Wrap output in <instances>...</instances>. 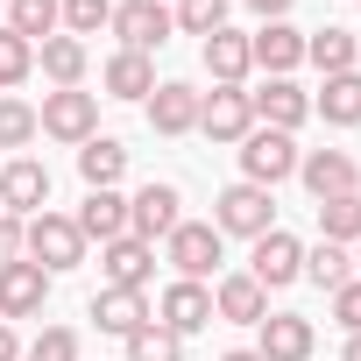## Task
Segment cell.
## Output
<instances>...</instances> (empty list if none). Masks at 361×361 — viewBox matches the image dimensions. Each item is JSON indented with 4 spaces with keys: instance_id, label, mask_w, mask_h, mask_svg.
<instances>
[{
    "instance_id": "cell-1",
    "label": "cell",
    "mask_w": 361,
    "mask_h": 361,
    "mask_svg": "<svg viewBox=\"0 0 361 361\" xmlns=\"http://www.w3.org/2000/svg\"><path fill=\"white\" fill-rule=\"evenodd\" d=\"M22 255H29V262H43L50 276H64V269H78V262H85V234H78V220H71V213H50V206H43V213L22 227Z\"/></svg>"
},
{
    "instance_id": "cell-2",
    "label": "cell",
    "mask_w": 361,
    "mask_h": 361,
    "mask_svg": "<svg viewBox=\"0 0 361 361\" xmlns=\"http://www.w3.org/2000/svg\"><path fill=\"white\" fill-rule=\"evenodd\" d=\"M36 128L50 135V142H92L99 135V92H78V85H64V92H43V106H36Z\"/></svg>"
},
{
    "instance_id": "cell-3",
    "label": "cell",
    "mask_w": 361,
    "mask_h": 361,
    "mask_svg": "<svg viewBox=\"0 0 361 361\" xmlns=\"http://www.w3.org/2000/svg\"><path fill=\"white\" fill-rule=\"evenodd\" d=\"M220 248H227V234H220L213 220H177V227H170V241H163L170 269L185 276V283H206V276L220 269Z\"/></svg>"
},
{
    "instance_id": "cell-4",
    "label": "cell",
    "mask_w": 361,
    "mask_h": 361,
    "mask_svg": "<svg viewBox=\"0 0 361 361\" xmlns=\"http://www.w3.org/2000/svg\"><path fill=\"white\" fill-rule=\"evenodd\" d=\"M213 227H220V234H241V241H262V234L276 227V199L241 177V185H227V192L213 199Z\"/></svg>"
},
{
    "instance_id": "cell-5",
    "label": "cell",
    "mask_w": 361,
    "mask_h": 361,
    "mask_svg": "<svg viewBox=\"0 0 361 361\" xmlns=\"http://www.w3.org/2000/svg\"><path fill=\"white\" fill-rule=\"evenodd\" d=\"M298 142L290 135H276V128H248V142H241V177L248 185H262V192H276L283 177H298Z\"/></svg>"
},
{
    "instance_id": "cell-6",
    "label": "cell",
    "mask_w": 361,
    "mask_h": 361,
    "mask_svg": "<svg viewBox=\"0 0 361 361\" xmlns=\"http://www.w3.org/2000/svg\"><path fill=\"white\" fill-rule=\"evenodd\" d=\"M106 29L121 36V50H142V57H149V50H163V43H170V29H177V22H170L163 0H121Z\"/></svg>"
},
{
    "instance_id": "cell-7",
    "label": "cell",
    "mask_w": 361,
    "mask_h": 361,
    "mask_svg": "<svg viewBox=\"0 0 361 361\" xmlns=\"http://www.w3.org/2000/svg\"><path fill=\"white\" fill-rule=\"evenodd\" d=\"M248 276H255L262 290L298 283V276H305V241H298V234H283V227H269V234L255 241V255H248Z\"/></svg>"
},
{
    "instance_id": "cell-8",
    "label": "cell",
    "mask_w": 361,
    "mask_h": 361,
    "mask_svg": "<svg viewBox=\"0 0 361 361\" xmlns=\"http://www.w3.org/2000/svg\"><path fill=\"white\" fill-rule=\"evenodd\" d=\"M298 177H305V192L326 206V199H347V192H361V170H354V156L347 149H305L298 156Z\"/></svg>"
},
{
    "instance_id": "cell-9",
    "label": "cell",
    "mask_w": 361,
    "mask_h": 361,
    "mask_svg": "<svg viewBox=\"0 0 361 361\" xmlns=\"http://www.w3.org/2000/svg\"><path fill=\"white\" fill-rule=\"evenodd\" d=\"M50 305V269L43 262H0V319H36Z\"/></svg>"
},
{
    "instance_id": "cell-10",
    "label": "cell",
    "mask_w": 361,
    "mask_h": 361,
    "mask_svg": "<svg viewBox=\"0 0 361 361\" xmlns=\"http://www.w3.org/2000/svg\"><path fill=\"white\" fill-rule=\"evenodd\" d=\"M50 206V170L36 156H15L8 170H0V213H15V220H36Z\"/></svg>"
},
{
    "instance_id": "cell-11",
    "label": "cell",
    "mask_w": 361,
    "mask_h": 361,
    "mask_svg": "<svg viewBox=\"0 0 361 361\" xmlns=\"http://www.w3.org/2000/svg\"><path fill=\"white\" fill-rule=\"evenodd\" d=\"M177 206H185V199H177V185H142L135 199H128V234L135 241H170V227L177 220H185V213H177Z\"/></svg>"
},
{
    "instance_id": "cell-12",
    "label": "cell",
    "mask_w": 361,
    "mask_h": 361,
    "mask_svg": "<svg viewBox=\"0 0 361 361\" xmlns=\"http://www.w3.org/2000/svg\"><path fill=\"white\" fill-rule=\"evenodd\" d=\"M199 128H206L213 142H248V128H255V99H248L241 85H213V92L199 99Z\"/></svg>"
},
{
    "instance_id": "cell-13",
    "label": "cell",
    "mask_w": 361,
    "mask_h": 361,
    "mask_svg": "<svg viewBox=\"0 0 361 361\" xmlns=\"http://www.w3.org/2000/svg\"><path fill=\"white\" fill-rule=\"evenodd\" d=\"M255 99V128H276V135H298L305 121H312V92L305 85H290V78H269L262 92H248Z\"/></svg>"
},
{
    "instance_id": "cell-14",
    "label": "cell",
    "mask_w": 361,
    "mask_h": 361,
    "mask_svg": "<svg viewBox=\"0 0 361 361\" xmlns=\"http://www.w3.org/2000/svg\"><path fill=\"white\" fill-rule=\"evenodd\" d=\"M255 333H262V340H255L262 361H312V347H319V333H312L305 312H269Z\"/></svg>"
},
{
    "instance_id": "cell-15",
    "label": "cell",
    "mask_w": 361,
    "mask_h": 361,
    "mask_svg": "<svg viewBox=\"0 0 361 361\" xmlns=\"http://www.w3.org/2000/svg\"><path fill=\"white\" fill-rule=\"evenodd\" d=\"M199 99H206L199 85L163 78V85H156L142 106H149V128H156V135H192V128H199Z\"/></svg>"
},
{
    "instance_id": "cell-16",
    "label": "cell",
    "mask_w": 361,
    "mask_h": 361,
    "mask_svg": "<svg viewBox=\"0 0 361 361\" xmlns=\"http://www.w3.org/2000/svg\"><path fill=\"white\" fill-rule=\"evenodd\" d=\"M248 64L269 71V78H290V71L305 64V36H298L290 22H262V29L248 36Z\"/></svg>"
},
{
    "instance_id": "cell-17",
    "label": "cell",
    "mask_w": 361,
    "mask_h": 361,
    "mask_svg": "<svg viewBox=\"0 0 361 361\" xmlns=\"http://www.w3.org/2000/svg\"><path fill=\"white\" fill-rule=\"evenodd\" d=\"M99 269H106V290H149V276H156V248L135 241V234H121V241L99 248Z\"/></svg>"
},
{
    "instance_id": "cell-18",
    "label": "cell",
    "mask_w": 361,
    "mask_h": 361,
    "mask_svg": "<svg viewBox=\"0 0 361 361\" xmlns=\"http://www.w3.org/2000/svg\"><path fill=\"white\" fill-rule=\"evenodd\" d=\"M213 319H234V326H262V319H269V290H262L248 269H234V276H220V283H213Z\"/></svg>"
},
{
    "instance_id": "cell-19",
    "label": "cell",
    "mask_w": 361,
    "mask_h": 361,
    "mask_svg": "<svg viewBox=\"0 0 361 361\" xmlns=\"http://www.w3.org/2000/svg\"><path fill=\"white\" fill-rule=\"evenodd\" d=\"M156 312H163L156 326H170L177 340H192L199 326H213V290H206V283H185V276H177V283L163 290V305H156Z\"/></svg>"
},
{
    "instance_id": "cell-20",
    "label": "cell",
    "mask_w": 361,
    "mask_h": 361,
    "mask_svg": "<svg viewBox=\"0 0 361 361\" xmlns=\"http://www.w3.org/2000/svg\"><path fill=\"white\" fill-rule=\"evenodd\" d=\"M78 177H85V192H114L121 177H128V149H121L114 135L78 142Z\"/></svg>"
},
{
    "instance_id": "cell-21",
    "label": "cell",
    "mask_w": 361,
    "mask_h": 361,
    "mask_svg": "<svg viewBox=\"0 0 361 361\" xmlns=\"http://www.w3.org/2000/svg\"><path fill=\"white\" fill-rule=\"evenodd\" d=\"M199 57H206V71H213V85H241L255 64H248V36L241 29H213L206 43H199Z\"/></svg>"
},
{
    "instance_id": "cell-22",
    "label": "cell",
    "mask_w": 361,
    "mask_h": 361,
    "mask_svg": "<svg viewBox=\"0 0 361 361\" xmlns=\"http://www.w3.org/2000/svg\"><path fill=\"white\" fill-rule=\"evenodd\" d=\"M99 85H106V99H149L156 92V64L142 50H114L106 71H99Z\"/></svg>"
},
{
    "instance_id": "cell-23",
    "label": "cell",
    "mask_w": 361,
    "mask_h": 361,
    "mask_svg": "<svg viewBox=\"0 0 361 361\" xmlns=\"http://www.w3.org/2000/svg\"><path fill=\"white\" fill-rule=\"evenodd\" d=\"M71 220H78V234H85V241H99V248H106V241H121V234H128V199H121V192H85V206H78Z\"/></svg>"
},
{
    "instance_id": "cell-24",
    "label": "cell",
    "mask_w": 361,
    "mask_h": 361,
    "mask_svg": "<svg viewBox=\"0 0 361 361\" xmlns=\"http://www.w3.org/2000/svg\"><path fill=\"white\" fill-rule=\"evenodd\" d=\"M92 326L114 333V340H128V333L149 326V298H142V290H99V298H92Z\"/></svg>"
},
{
    "instance_id": "cell-25",
    "label": "cell",
    "mask_w": 361,
    "mask_h": 361,
    "mask_svg": "<svg viewBox=\"0 0 361 361\" xmlns=\"http://www.w3.org/2000/svg\"><path fill=\"white\" fill-rule=\"evenodd\" d=\"M312 114H319L326 128H354V121H361V71L326 78V85H319V99H312Z\"/></svg>"
},
{
    "instance_id": "cell-26",
    "label": "cell",
    "mask_w": 361,
    "mask_h": 361,
    "mask_svg": "<svg viewBox=\"0 0 361 361\" xmlns=\"http://www.w3.org/2000/svg\"><path fill=\"white\" fill-rule=\"evenodd\" d=\"M36 64H43V78L64 92V85H85V43L78 36H50V43H36Z\"/></svg>"
},
{
    "instance_id": "cell-27",
    "label": "cell",
    "mask_w": 361,
    "mask_h": 361,
    "mask_svg": "<svg viewBox=\"0 0 361 361\" xmlns=\"http://www.w3.org/2000/svg\"><path fill=\"white\" fill-rule=\"evenodd\" d=\"M8 29L22 43H50V36H64V8L57 0H8Z\"/></svg>"
},
{
    "instance_id": "cell-28",
    "label": "cell",
    "mask_w": 361,
    "mask_h": 361,
    "mask_svg": "<svg viewBox=\"0 0 361 361\" xmlns=\"http://www.w3.org/2000/svg\"><path fill=\"white\" fill-rule=\"evenodd\" d=\"M354 57H361V43H354L347 29H312V36H305V64H319L326 78L354 71Z\"/></svg>"
},
{
    "instance_id": "cell-29",
    "label": "cell",
    "mask_w": 361,
    "mask_h": 361,
    "mask_svg": "<svg viewBox=\"0 0 361 361\" xmlns=\"http://www.w3.org/2000/svg\"><path fill=\"white\" fill-rule=\"evenodd\" d=\"M319 234H326L333 248H354V241H361V192L326 199V206H319Z\"/></svg>"
},
{
    "instance_id": "cell-30",
    "label": "cell",
    "mask_w": 361,
    "mask_h": 361,
    "mask_svg": "<svg viewBox=\"0 0 361 361\" xmlns=\"http://www.w3.org/2000/svg\"><path fill=\"white\" fill-rule=\"evenodd\" d=\"M305 276H312V283L333 298V290L354 276V255H347V248H333V241H319V248H305Z\"/></svg>"
},
{
    "instance_id": "cell-31",
    "label": "cell",
    "mask_w": 361,
    "mask_h": 361,
    "mask_svg": "<svg viewBox=\"0 0 361 361\" xmlns=\"http://www.w3.org/2000/svg\"><path fill=\"white\" fill-rule=\"evenodd\" d=\"M121 347H128V361H185V340H177L170 326H156V319H149L142 333H128Z\"/></svg>"
},
{
    "instance_id": "cell-32",
    "label": "cell",
    "mask_w": 361,
    "mask_h": 361,
    "mask_svg": "<svg viewBox=\"0 0 361 361\" xmlns=\"http://www.w3.org/2000/svg\"><path fill=\"white\" fill-rule=\"evenodd\" d=\"M170 22L185 36H213V29H227V0H177Z\"/></svg>"
},
{
    "instance_id": "cell-33",
    "label": "cell",
    "mask_w": 361,
    "mask_h": 361,
    "mask_svg": "<svg viewBox=\"0 0 361 361\" xmlns=\"http://www.w3.org/2000/svg\"><path fill=\"white\" fill-rule=\"evenodd\" d=\"M57 8H64V36H78V43L114 22V0H57Z\"/></svg>"
},
{
    "instance_id": "cell-34",
    "label": "cell",
    "mask_w": 361,
    "mask_h": 361,
    "mask_svg": "<svg viewBox=\"0 0 361 361\" xmlns=\"http://www.w3.org/2000/svg\"><path fill=\"white\" fill-rule=\"evenodd\" d=\"M43 128H36V106L29 99H0V149H29Z\"/></svg>"
},
{
    "instance_id": "cell-35",
    "label": "cell",
    "mask_w": 361,
    "mask_h": 361,
    "mask_svg": "<svg viewBox=\"0 0 361 361\" xmlns=\"http://www.w3.org/2000/svg\"><path fill=\"white\" fill-rule=\"evenodd\" d=\"M22 361H78V333H71V326H43V333L22 347Z\"/></svg>"
},
{
    "instance_id": "cell-36",
    "label": "cell",
    "mask_w": 361,
    "mask_h": 361,
    "mask_svg": "<svg viewBox=\"0 0 361 361\" xmlns=\"http://www.w3.org/2000/svg\"><path fill=\"white\" fill-rule=\"evenodd\" d=\"M36 71V43H22L15 29H0V85H22Z\"/></svg>"
},
{
    "instance_id": "cell-37",
    "label": "cell",
    "mask_w": 361,
    "mask_h": 361,
    "mask_svg": "<svg viewBox=\"0 0 361 361\" xmlns=\"http://www.w3.org/2000/svg\"><path fill=\"white\" fill-rule=\"evenodd\" d=\"M333 319H340L347 333H361V276H347V283L333 290Z\"/></svg>"
},
{
    "instance_id": "cell-38",
    "label": "cell",
    "mask_w": 361,
    "mask_h": 361,
    "mask_svg": "<svg viewBox=\"0 0 361 361\" xmlns=\"http://www.w3.org/2000/svg\"><path fill=\"white\" fill-rule=\"evenodd\" d=\"M22 227H29V220L0 213V262H22Z\"/></svg>"
},
{
    "instance_id": "cell-39",
    "label": "cell",
    "mask_w": 361,
    "mask_h": 361,
    "mask_svg": "<svg viewBox=\"0 0 361 361\" xmlns=\"http://www.w3.org/2000/svg\"><path fill=\"white\" fill-rule=\"evenodd\" d=\"M0 361H22V340H15V326L0 319Z\"/></svg>"
},
{
    "instance_id": "cell-40",
    "label": "cell",
    "mask_w": 361,
    "mask_h": 361,
    "mask_svg": "<svg viewBox=\"0 0 361 361\" xmlns=\"http://www.w3.org/2000/svg\"><path fill=\"white\" fill-rule=\"evenodd\" d=\"M248 8H255L262 22H283V15H290V0H248Z\"/></svg>"
},
{
    "instance_id": "cell-41",
    "label": "cell",
    "mask_w": 361,
    "mask_h": 361,
    "mask_svg": "<svg viewBox=\"0 0 361 361\" xmlns=\"http://www.w3.org/2000/svg\"><path fill=\"white\" fill-rule=\"evenodd\" d=\"M220 361H262V354H255V347H227Z\"/></svg>"
},
{
    "instance_id": "cell-42",
    "label": "cell",
    "mask_w": 361,
    "mask_h": 361,
    "mask_svg": "<svg viewBox=\"0 0 361 361\" xmlns=\"http://www.w3.org/2000/svg\"><path fill=\"white\" fill-rule=\"evenodd\" d=\"M340 361H361V333H347V347H340Z\"/></svg>"
},
{
    "instance_id": "cell-43",
    "label": "cell",
    "mask_w": 361,
    "mask_h": 361,
    "mask_svg": "<svg viewBox=\"0 0 361 361\" xmlns=\"http://www.w3.org/2000/svg\"><path fill=\"white\" fill-rule=\"evenodd\" d=\"M354 269H361V241H354Z\"/></svg>"
}]
</instances>
